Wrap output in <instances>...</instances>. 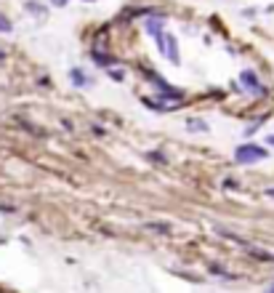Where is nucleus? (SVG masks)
I'll return each instance as SVG.
<instances>
[{
    "mask_svg": "<svg viewBox=\"0 0 274 293\" xmlns=\"http://www.w3.org/2000/svg\"><path fill=\"white\" fill-rule=\"evenodd\" d=\"M72 80H75L77 86H83V83H86V75H83V72H77V69H72Z\"/></svg>",
    "mask_w": 274,
    "mask_h": 293,
    "instance_id": "4",
    "label": "nucleus"
},
{
    "mask_svg": "<svg viewBox=\"0 0 274 293\" xmlns=\"http://www.w3.org/2000/svg\"><path fill=\"white\" fill-rule=\"evenodd\" d=\"M3 59H6V51H0V62H3Z\"/></svg>",
    "mask_w": 274,
    "mask_h": 293,
    "instance_id": "7",
    "label": "nucleus"
},
{
    "mask_svg": "<svg viewBox=\"0 0 274 293\" xmlns=\"http://www.w3.org/2000/svg\"><path fill=\"white\" fill-rule=\"evenodd\" d=\"M234 157H237V163H258L266 157V149L258 144H245V147H237Z\"/></svg>",
    "mask_w": 274,
    "mask_h": 293,
    "instance_id": "1",
    "label": "nucleus"
},
{
    "mask_svg": "<svg viewBox=\"0 0 274 293\" xmlns=\"http://www.w3.org/2000/svg\"><path fill=\"white\" fill-rule=\"evenodd\" d=\"M269 293H274V285H271V288H269Z\"/></svg>",
    "mask_w": 274,
    "mask_h": 293,
    "instance_id": "9",
    "label": "nucleus"
},
{
    "mask_svg": "<svg viewBox=\"0 0 274 293\" xmlns=\"http://www.w3.org/2000/svg\"><path fill=\"white\" fill-rule=\"evenodd\" d=\"M242 83H245L248 88H256V75H253V72H242Z\"/></svg>",
    "mask_w": 274,
    "mask_h": 293,
    "instance_id": "3",
    "label": "nucleus"
},
{
    "mask_svg": "<svg viewBox=\"0 0 274 293\" xmlns=\"http://www.w3.org/2000/svg\"><path fill=\"white\" fill-rule=\"evenodd\" d=\"M269 144H271V147H274V136H269Z\"/></svg>",
    "mask_w": 274,
    "mask_h": 293,
    "instance_id": "8",
    "label": "nucleus"
},
{
    "mask_svg": "<svg viewBox=\"0 0 274 293\" xmlns=\"http://www.w3.org/2000/svg\"><path fill=\"white\" fill-rule=\"evenodd\" d=\"M160 48H162V54H168V59H171V62H178L176 40L171 38V35H160Z\"/></svg>",
    "mask_w": 274,
    "mask_h": 293,
    "instance_id": "2",
    "label": "nucleus"
},
{
    "mask_svg": "<svg viewBox=\"0 0 274 293\" xmlns=\"http://www.w3.org/2000/svg\"><path fill=\"white\" fill-rule=\"evenodd\" d=\"M53 3H56V6H64V3H67V0H53Z\"/></svg>",
    "mask_w": 274,
    "mask_h": 293,
    "instance_id": "6",
    "label": "nucleus"
},
{
    "mask_svg": "<svg viewBox=\"0 0 274 293\" xmlns=\"http://www.w3.org/2000/svg\"><path fill=\"white\" fill-rule=\"evenodd\" d=\"M0 32H11V21L0 16Z\"/></svg>",
    "mask_w": 274,
    "mask_h": 293,
    "instance_id": "5",
    "label": "nucleus"
},
{
    "mask_svg": "<svg viewBox=\"0 0 274 293\" xmlns=\"http://www.w3.org/2000/svg\"><path fill=\"white\" fill-rule=\"evenodd\" d=\"M88 3H93V0H88Z\"/></svg>",
    "mask_w": 274,
    "mask_h": 293,
    "instance_id": "10",
    "label": "nucleus"
}]
</instances>
